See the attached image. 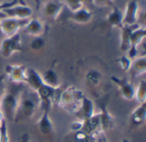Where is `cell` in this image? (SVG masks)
<instances>
[{
  "label": "cell",
  "instance_id": "1",
  "mask_svg": "<svg viewBox=\"0 0 146 142\" xmlns=\"http://www.w3.org/2000/svg\"><path fill=\"white\" fill-rule=\"evenodd\" d=\"M23 91V84L11 83L10 87L6 88L5 93L0 99L1 110L3 113L5 119L14 122L21 95Z\"/></svg>",
  "mask_w": 146,
  "mask_h": 142
},
{
  "label": "cell",
  "instance_id": "2",
  "mask_svg": "<svg viewBox=\"0 0 146 142\" xmlns=\"http://www.w3.org/2000/svg\"><path fill=\"white\" fill-rule=\"evenodd\" d=\"M84 96L85 94L81 90L74 86H69L62 91L60 90L55 102L58 106L73 115Z\"/></svg>",
  "mask_w": 146,
  "mask_h": 142
},
{
  "label": "cell",
  "instance_id": "3",
  "mask_svg": "<svg viewBox=\"0 0 146 142\" xmlns=\"http://www.w3.org/2000/svg\"><path fill=\"white\" fill-rule=\"evenodd\" d=\"M38 104V100L37 95L34 97L28 92L23 91L18 104L14 123H21L31 119L36 111Z\"/></svg>",
  "mask_w": 146,
  "mask_h": 142
},
{
  "label": "cell",
  "instance_id": "4",
  "mask_svg": "<svg viewBox=\"0 0 146 142\" xmlns=\"http://www.w3.org/2000/svg\"><path fill=\"white\" fill-rule=\"evenodd\" d=\"M59 88L51 87L50 86L45 85L44 83L35 92L39 107L41 108V111H50V108L52 106V104L56 101V99L60 92Z\"/></svg>",
  "mask_w": 146,
  "mask_h": 142
},
{
  "label": "cell",
  "instance_id": "5",
  "mask_svg": "<svg viewBox=\"0 0 146 142\" xmlns=\"http://www.w3.org/2000/svg\"><path fill=\"white\" fill-rule=\"evenodd\" d=\"M23 51L21 36L20 33L16 34L7 37L0 44V55L4 58L11 57L15 52Z\"/></svg>",
  "mask_w": 146,
  "mask_h": 142
},
{
  "label": "cell",
  "instance_id": "6",
  "mask_svg": "<svg viewBox=\"0 0 146 142\" xmlns=\"http://www.w3.org/2000/svg\"><path fill=\"white\" fill-rule=\"evenodd\" d=\"M108 99L104 97L100 99L98 102V106L100 108V125H101V132L102 134H106L107 132L113 129L115 127V117L110 113L108 109Z\"/></svg>",
  "mask_w": 146,
  "mask_h": 142
},
{
  "label": "cell",
  "instance_id": "7",
  "mask_svg": "<svg viewBox=\"0 0 146 142\" xmlns=\"http://www.w3.org/2000/svg\"><path fill=\"white\" fill-rule=\"evenodd\" d=\"M29 19H17L12 17H6L0 20V31L7 37L13 36L19 33L21 28H23Z\"/></svg>",
  "mask_w": 146,
  "mask_h": 142
},
{
  "label": "cell",
  "instance_id": "8",
  "mask_svg": "<svg viewBox=\"0 0 146 142\" xmlns=\"http://www.w3.org/2000/svg\"><path fill=\"white\" fill-rule=\"evenodd\" d=\"M146 36L145 26H141L135 29L130 38V47L127 51V57L133 61L137 57H139V48L138 46L142 43Z\"/></svg>",
  "mask_w": 146,
  "mask_h": 142
},
{
  "label": "cell",
  "instance_id": "9",
  "mask_svg": "<svg viewBox=\"0 0 146 142\" xmlns=\"http://www.w3.org/2000/svg\"><path fill=\"white\" fill-rule=\"evenodd\" d=\"M110 80L118 87L120 90V93L124 99L130 101L134 99L135 87L131 81H129L125 77L120 78L115 75H112L110 77Z\"/></svg>",
  "mask_w": 146,
  "mask_h": 142
},
{
  "label": "cell",
  "instance_id": "10",
  "mask_svg": "<svg viewBox=\"0 0 146 142\" xmlns=\"http://www.w3.org/2000/svg\"><path fill=\"white\" fill-rule=\"evenodd\" d=\"M5 75H8L11 83L23 84L26 83L27 67L20 64H7L5 66Z\"/></svg>",
  "mask_w": 146,
  "mask_h": 142
},
{
  "label": "cell",
  "instance_id": "11",
  "mask_svg": "<svg viewBox=\"0 0 146 142\" xmlns=\"http://www.w3.org/2000/svg\"><path fill=\"white\" fill-rule=\"evenodd\" d=\"M82 130L92 140H97L102 135L99 113H95L91 117L84 120Z\"/></svg>",
  "mask_w": 146,
  "mask_h": 142
},
{
  "label": "cell",
  "instance_id": "12",
  "mask_svg": "<svg viewBox=\"0 0 146 142\" xmlns=\"http://www.w3.org/2000/svg\"><path fill=\"white\" fill-rule=\"evenodd\" d=\"M95 114V105L92 100H91L86 95L83 97L81 101L80 102L77 109L74 112L78 120L84 121Z\"/></svg>",
  "mask_w": 146,
  "mask_h": 142
},
{
  "label": "cell",
  "instance_id": "13",
  "mask_svg": "<svg viewBox=\"0 0 146 142\" xmlns=\"http://www.w3.org/2000/svg\"><path fill=\"white\" fill-rule=\"evenodd\" d=\"M64 8V3L60 0H48L42 6L44 16L48 19L56 20Z\"/></svg>",
  "mask_w": 146,
  "mask_h": 142
},
{
  "label": "cell",
  "instance_id": "14",
  "mask_svg": "<svg viewBox=\"0 0 146 142\" xmlns=\"http://www.w3.org/2000/svg\"><path fill=\"white\" fill-rule=\"evenodd\" d=\"M3 14L7 17L17 18V19H29L33 15V9L27 5H21L17 3L12 7L3 9Z\"/></svg>",
  "mask_w": 146,
  "mask_h": 142
},
{
  "label": "cell",
  "instance_id": "15",
  "mask_svg": "<svg viewBox=\"0 0 146 142\" xmlns=\"http://www.w3.org/2000/svg\"><path fill=\"white\" fill-rule=\"evenodd\" d=\"M139 3L137 0H129L123 13V26H130L138 23Z\"/></svg>",
  "mask_w": 146,
  "mask_h": 142
},
{
  "label": "cell",
  "instance_id": "16",
  "mask_svg": "<svg viewBox=\"0 0 146 142\" xmlns=\"http://www.w3.org/2000/svg\"><path fill=\"white\" fill-rule=\"evenodd\" d=\"M146 120V103L139 104V105L131 113L130 123L131 127L138 129L145 123Z\"/></svg>",
  "mask_w": 146,
  "mask_h": 142
},
{
  "label": "cell",
  "instance_id": "17",
  "mask_svg": "<svg viewBox=\"0 0 146 142\" xmlns=\"http://www.w3.org/2000/svg\"><path fill=\"white\" fill-rule=\"evenodd\" d=\"M146 72V56H139L132 61V64L128 73L131 76V81L145 74Z\"/></svg>",
  "mask_w": 146,
  "mask_h": 142
},
{
  "label": "cell",
  "instance_id": "18",
  "mask_svg": "<svg viewBox=\"0 0 146 142\" xmlns=\"http://www.w3.org/2000/svg\"><path fill=\"white\" fill-rule=\"evenodd\" d=\"M37 126L39 132L43 135H50L52 134L54 125L51 118L50 117V111H44L43 114L37 122Z\"/></svg>",
  "mask_w": 146,
  "mask_h": 142
},
{
  "label": "cell",
  "instance_id": "19",
  "mask_svg": "<svg viewBox=\"0 0 146 142\" xmlns=\"http://www.w3.org/2000/svg\"><path fill=\"white\" fill-rule=\"evenodd\" d=\"M141 27L139 23L130 25V26H123L121 28V44L120 47L122 51H127L130 47V38L132 33L137 29L138 27Z\"/></svg>",
  "mask_w": 146,
  "mask_h": 142
},
{
  "label": "cell",
  "instance_id": "20",
  "mask_svg": "<svg viewBox=\"0 0 146 142\" xmlns=\"http://www.w3.org/2000/svg\"><path fill=\"white\" fill-rule=\"evenodd\" d=\"M24 32L31 36H41L44 32V24L37 18L29 19L26 26L23 27Z\"/></svg>",
  "mask_w": 146,
  "mask_h": 142
},
{
  "label": "cell",
  "instance_id": "21",
  "mask_svg": "<svg viewBox=\"0 0 146 142\" xmlns=\"http://www.w3.org/2000/svg\"><path fill=\"white\" fill-rule=\"evenodd\" d=\"M26 84H27L32 90L36 92L44 84L42 75L34 69H27Z\"/></svg>",
  "mask_w": 146,
  "mask_h": 142
},
{
  "label": "cell",
  "instance_id": "22",
  "mask_svg": "<svg viewBox=\"0 0 146 142\" xmlns=\"http://www.w3.org/2000/svg\"><path fill=\"white\" fill-rule=\"evenodd\" d=\"M92 16H93V13L92 11H90L88 9H86L85 7H82L80 9H78L74 12H72L70 18L76 23L86 24L92 21Z\"/></svg>",
  "mask_w": 146,
  "mask_h": 142
},
{
  "label": "cell",
  "instance_id": "23",
  "mask_svg": "<svg viewBox=\"0 0 146 142\" xmlns=\"http://www.w3.org/2000/svg\"><path fill=\"white\" fill-rule=\"evenodd\" d=\"M102 81V74L100 71L95 69H89L85 75V81L86 85L89 88H95L97 87Z\"/></svg>",
  "mask_w": 146,
  "mask_h": 142
},
{
  "label": "cell",
  "instance_id": "24",
  "mask_svg": "<svg viewBox=\"0 0 146 142\" xmlns=\"http://www.w3.org/2000/svg\"><path fill=\"white\" fill-rule=\"evenodd\" d=\"M42 79H43L44 83L47 86H50V87H55V88L61 87L59 76H58L57 73L52 68L48 69L44 73V75H42Z\"/></svg>",
  "mask_w": 146,
  "mask_h": 142
},
{
  "label": "cell",
  "instance_id": "25",
  "mask_svg": "<svg viewBox=\"0 0 146 142\" xmlns=\"http://www.w3.org/2000/svg\"><path fill=\"white\" fill-rule=\"evenodd\" d=\"M122 20L123 12H121V10L117 7H114V9L111 10V12H110V14L107 16V21L109 24L112 27H118L120 29L123 27Z\"/></svg>",
  "mask_w": 146,
  "mask_h": 142
},
{
  "label": "cell",
  "instance_id": "26",
  "mask_svg": "<svg viewBox=\"0 0 146 142\" xmlns=\"http://www.w3.org/2000/svg\"><path fill=\"white\" fill-rule=\"evenodd\" d=\"M134 99L139 103L143 104L146 101V81H140L139 83L137 88H135V94Z\"/></svg>",
  "mask_w": 146,
  "mask_h": 142
},
{
  "label": "cell",
  "instance_id": "27",
  "mask_svg": "<svg viewBox=\"0 0 146 142\" xmlns=\"http://www.w3.org/2000/svg\"><path fill=\"white\" fill-rule=\"evenodd\" d=\"M66 141L67 142H92V139L83 130H80L77 132H72L70 138L68 137Z\"/></svg>",
  "mask_w": 146,
  "mask_h": 142
},
{
  "label": "cell",
  "instance_id": "28",
  "mask_svg": "<svg viewBox=\"0 0 146 142\" xmlns=\"http://www.w3.org/2000/svg\"><path fill=\"white\" fill-rule=\"evenodd\" d=\"M45 46V40L41 36L34 37L30 43V48L34 51H40Z\"/></svg>",
  "mask_w": 146,
  "mask_h": 142
},
{
  "label": "cell",
  "instance_id": "29",
  "mask_svg": "<svg viewBox=\"0 0 146 142\" xmlns=\"http://www.w3.org/2000/svg\"><path fill=\"white\" fill-rule=\"evenodd\" d=\"M62 3H64V5H66L68 8L71 13L84 7L80 0H62Z\"/></svg>",
  "mask_w": 146,
  "mask_h": 142
},
{
  "label": "cell",
  "instance_id": "30",
  "mask_svg": "<svg viewBox=\"0 0 146 142\" xmlns=\"http://www.w3.org/2000/svg\"><path fill=\"white\" fill-rule=\"evenodd\" d=\"M10 138L8 131V125L6 119H4L0 126V142H9Z\"/></svg>",
  "mask_w": 146,
  "mask_h": 142
},
{
  "label": "cell",
  "instance_id": "31",
  "mask_svg": "<svg viewBox=\"0 0 146 142\" xmlns=\"http://www.w3.org/2000/svg\"><path fill=\"white\" fill-rule=\"evenodd\" d=\"M116 61H117V63H119V65L121 66V69L124 72H128L129 71L131 64H132V60L127 56H122L120 58H118Z\"/></svg>",
  "mask_w": 146,
  "mask_h": 142
},
{
  "label": "cell",
  "instance_id": "32",
  "mask_svg": "<svg viewBox=\"0 0 146 142\" xmlns=\"http://www.w3.org/2000/svg\"><path fill=\"white\" fill-rule=\"evenodd\" d=\"M19 3L18 0H12L11 2H5V3H0V20H3L4 18H6L7 16L3 14V9H6V8H9L12 7L15 4Z\"/></svg>",
  "mask_w": 146,
  "mask_h": 142
},
{
  "label": "cell",
  "instance_id": "33",
  "mask_svg": "<svg viewBox=\"0 0 146 142\" xmlns=\"http://www.w3.org/2000/svg\"><path fill=\"white\" fill-rule=\"evenodd\" d=\"M82 128H83V121H81V120H77V121L73 122L70 126L72 132L80 131V130H82Z\"/></svg>",
  "mask_w": 146,
  "mask_h": 142
},
{
  "label": "cell",
  "instance_id": "34",
  "mask_svg": "<svg viewBox=\"0 0 146 142\" xmlns=\"http://www.w3.org/2000/svg\"><path fill=\"white\" fill-rule=\"evenodd\" d=\"M5 74L4 75H0V99L3 96L6 91V87L4 84V79H5Z\"/></svg>",
  "mask_w": 146,
  "mask_h": 142
},
{
  "label": "cell",
  "instance_id": "35",
  "mask_svg": "<svg viewBox=\"0 0 146 142\" xmlns=\"http://www.w3.org/2000/svg\"><path fill=\"white\" fill-rule=\"evenodd\" d=\"M113 0H94L93 4H96L98 6H106L112 4Z\"/></svg>",
  "mask_w": 146,
  "mask_h": 142
},
{
  "label": "cell",
  "instance_id": "36",
  "mask_svg": "<svg viewBox=\"0 0 146 142\" xmlns=\"http://www.w3.org/2000/svg\"><path fill=\"white\" fill-rule=\"evenodd\" d=\"M19 142H29V137L27 134L25 135H22L19 140Z\"/></svg>",
  "mask_w": 146,
  "mask_h": 142
},
{
  "label": "cell",
  "instance_id": "37",
  "mask_svg": "<svg viewBox=\"0 0 146 142\" xmlns=\"http://www.w3.org/2000/svg\"><path fill=\"white\" fill-rule=\"evenodd\" d=\"M33 1L35 3L36 9L37 10H39L40 9V7H41V0H33Z\"/></svg>",
  "mask_w": 146,
  "mask_h": 142
},
{
  "label": "cell",
  "instance_id": "38",
  "mask_svg": "<svg viewBox=\"0 0 146 142\" xmlns=\"http://www.w3.org/2000/svg\"><path fill=\"white\" fill-rule=\"evenodd\" d=\"M80 1L83 3V5H85V4H91V3H94V0H80Z\"/></svg>",
  "mask_w": 146,
  "mask_h": 142
},
{
  "label": "cell",
  "instance_id": "39",
  "mask_svg": "<svg viewBox=\"0 0 146 142\" xmlns=\"http://www.w3.org/2000/svg\"><path fill=\"white\" fill-rule=\"evenodd\" d=\"M4 119H5V118H4L3 113L2 110L0 109V126H1V124H2V123H3V121Z\"/></svg>",
  "mask_w": 146,
  "mask_h": 142
},
{
  "label": "cell",
  "instance_id": "40",
  "mask_svg": "<svg viewBox=\"0 0 146 142\" xmlns=\"http://www.w3.org/2000/svg\"><path fill=\"white\" fill-rule=\"evenodd\" d=\"M101 138H102V140H103V142H110L107 140V138L105 137V135H104V134H102V135H101Z\"/></svg>",
  "mask_w": 146,
  "mask_h": 142
},
{
  "label": "cell",
  "instance_id": "41",
  "mask_svg": "<svg viewBox=\"0 0 146 142\" xmlns=\"http://www.w3.org/2000/svg\"><path fill=\"white\" fill-rule=\"evenodd\" d=\"M19 3L21 4V5H27V3H25V0H18Z\"/></svg>",
  "mask_w": 146,
  "mask_h": 142
},
{
  "label": "cell",
  "instance_id": "42",
  "mask_svg": "<svg viewBox=\"0 0 146 142\" xmlns=\"http://www.w3.org/2000/svg\"><path fill=\"white\" fill-rule=\"evenodd\" d=\"M97 142H103V140H102V138H101V135L97 139Z\"/></svg>",
  "mask_w": 146,
  "mask_h": 142
},
{
  "label": "cell",
  "instance_id": "43",
  "mask_svg": "<svg viewBox=\"0 0 146 142\" xmlns=\"http://www.w3.org/2000/svg\"><path fill=\"white\" fill-rule=\"evenodd\" d=\"M121 142H130L129 141V140H127V139H123Z\"/></svg>",
  "mask_w": 146,
  "mask_h": 142
},
{
  "label": "cell",
  "instance_id": "44",
  "mask_svg": "<svg viewBox=\"0 0 146 142\" xmlns=\"http://www.w3.org/2000/svg\"><path fill=\"white\" fill-rule=\"evenodd\" d=\"M0 109H1V100H0Z\"/></svg>",
  "mask_w": 146,
  "mask_h": 142
}]
</instances>
